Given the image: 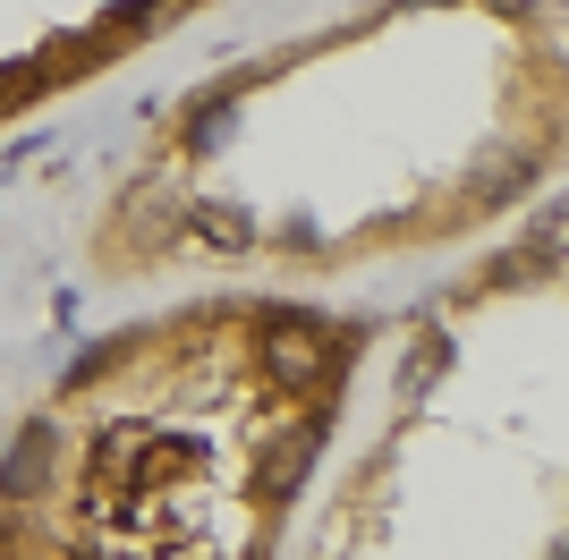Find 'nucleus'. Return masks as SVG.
I'll list each match as a JSON object with an SVG mask.
<instances>
[{
	"label": "nucleus",
	"instance_id": "obj_1",
	"mask_svg": "<svg viewBox=\"0 0 569 560\" xmlns=\"http://www.w3.org/2000/svg\"><path fill=\"white\" fill-rule=\"evenodd\" d=\"M561 0H357L170 86L69 221L86 289H366L561 187Z\"/></svg>",
	"mask_w": 569,
	"mask_h": 560
},
{
	"label": "nucleus",
	"instance_id": "obj_2",
	"mask_svg": "<svg viewBox=\"0 0 569 560\" xmlns=\"http://www.w3.org/2000/svg\"><path fill=\"white\" fill-rule=\"evenodd\" d=\"M375 306L204 280L94 331L0 433V552L263 560L323 476Z\"/></svg>",
	"mask_w": 569,
	"mask_h": 560
},
{
	"label": "nucleus",
	"instance_id": "obj_3",
	"mask_svg": "<svg viewBox=\"0 0 569 560\" xmlns=\"http://www.w3.org/2000/svg\"><path fill=\"white\" fill-rule=\"evenodd\" d=\"M281 552H561V187L375 314Z\"/></svg>",
	"mask_w": 569,
	"mask_h": 560
},
{
	"label": "nucleus",
	"instance_id": "obj_4",
	"mask_svg": "<svg viewBox=\"0 0 569 560\" xmlns=\"http://www.w3.org/2000/svg\"><path fill=\"white\" fill-rule=\"evenodd\" d=\"M221 0H0V144L94 102Z\"/></svg>",
	"mask_w": 569,
	"mask_h": 560
}]
</instances>
